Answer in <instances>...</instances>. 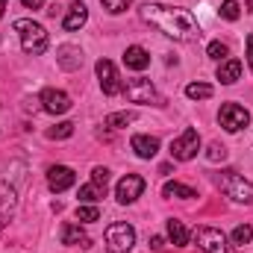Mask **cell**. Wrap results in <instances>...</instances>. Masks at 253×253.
<instances>
[{
  "instance_id": "obj_1",
  "label": "cell",
  "mask_w": 253,
  "mask_h": 253,
  "mask_svg": "<svg viewBox=\"0 0 253 253\" xmlns=\"http://www.w3.org/2000/svg\"><path fill=\"white\" fill-rule=\"evenodd\" d=\"M141 21L153 24L159 33H165L168 39H177V42H191V39L200 36L197 21L186 9H171V6H162V3H144L141 6Z\"/></svg>"
},
{
  "instance_id": "obj_2",
  "label": "cell",
  "mask_w": 253,
  "mask_h": 253,
  "mask_svg": "<svg viewBox=\"0 0 253 253\" xmlns=\"http://www.w3.org/2000/svg\"><path fill=\"white\" fill-rule=\"evenodd\" d=\"M12 27H15V33L21 36V47H24V53L39 56V53L47 50V30H44L42 24H36V21H30V18H18Z\"/></svg>"
},
{
  "instance_id": "obj_3",
  "label": "cell",
  "mask_w": 253,
  "mask_h": 253,
  "mask_svg": "<svg viewBox=\"0 0 253 253\" xmlns=\"http://www.w3.org/2000/svg\"><path fill=\"white\" fill-rule=\"evenodd\" d=\"M221 191L233 197L236 203H251L253 200V183H248L239 171H221Z\"/></svg>"
},
{
  "instance_id": "obj_4",
  "label": "cell",
  "mask_w": 253,
  "mask_h": 253,
  "mask_svg": "<svg viewBox=\"0 0 253 253\" xmlns=\"http://www.w3.org/2000/svg\"><path fill=\"white\" fill-rule=\"evenodd\" d=\"M132 245H135V230L129 224L118 221L106 227V251L109 253H126Z\"/></svg>"
},
{
  "instance_id": "obj_5",
  "label": "cell",
  "mask_w": 253,
  "mask_h": 253,
  "mask_svg": "<svg viewBox=\"0 0 253 253\" xmlns=\"http://www.w3.org/2000/svg\"><path fill=\"white\" fill-rule=\"evenodd\" d=\"M197 150H200V135H197L194 126H186L183 135L171 141V156H174L177 162H189V159H194Z\"/></svg>"
},
{
  "instance_id": "obj_6",
  "label": "cell",
  "mask_w": 253,
  "mask_h": 253,
  "mask_svg": "<svg viewBox=\"0 0 253 253\" xmlns=\"http://www.w3.org/2000/svg\"><path fill=\"white\" fill-rule=\"evenodd\" d=\"M126 100L129 103H162V97L156 94V88H153V83L150 80H144V77H132V80H126Z\"/></svg>"
},
{
  "instance_id": "obj_7",
  "label": "cell",
  "mask_w": 253,
  "mask_h": 253,
  "mask_svg": "<svg viewBox=\"0 0 253 253\" xmlns=\"http://www.w3.org/2000/svg\"><path fill=\"white\" fill-rule=\"evenodd\" d=\"M194 245L203 253H230V245H227L224 233L215 230V227H197L194 230Z\"/></svg>"
},
{
  "instance_id": "obj_8",
  "label": "cell",
  "mask_w": 253,
  "mask_h": 253,
  "mask_svg": "<svg viewBox=\"0 0 253 253\" xmlns=\"http://www.w3.org/2000/svg\"><path fill=\"white\" fill-rule=\"evenodd\" d=\"M218 121H221V126L227 132H239V129H245V126L251 124V112L245 106H239V103H224Z\"/></svg>"
},
{
  "instance_id": "obj_9",
  "label": "cell",
  "mask_w": 253,
  "mask_h": 253,
  "mask_svg": "<svg viewBox=\"0 0 253 253\" xmlns=\"http://www.w3.org/2000/svg\"><path fill=\"white\" fill-rule=\"evenodd\" d=\"M94 71H97V80H100L103 94L115 97V94L124 91V85H121V80H118V71H115V65L109 62V59H100V62L94 65Z\"/></svg>"
},
{
  "instance_id": "obj_10",
  "label": "cell",
  "mask_w": 253,
  "mask_h": 253,
  "mask_svg": "<svg viewBox=\"0 0 253 253\" xmlns=\"http://www.w3.org/2000/svg\"><path fill=\"white\" fill-rule=\"evenodd\" d=\"M39 103H42V109L50 112V115H62V112L71 109V97L65 94L62 88H44V91L39 94Z\"/></svg>"
},
{
  "instance_id": "obj_11",
  "label": "cell",
  "mask_w": 253,
  "mask_h": 253,
  "mask_svg": "<svg viewBox=\"0 0 253 253\" xmlns=\"http://www.w3.org/2000/svg\"><path fill=\"white\" fill-rule=\"evenodd\" d=\"M141 191H144V180L138 177V174H126L124 180L115 186V197H118V203H132V200H138L141 197Z\"/></svg>"
},
{
  "instance_id": "obj_12",
  "label": "cell",
  "mask_w": 253,
  "mask_h": 253,
  "mask_svg": "<svg viewBox=\"0 0 253 253\" xmlns=\"http://www.w3.org/2000/svg\"><path fill=\"white\" fill-rule=\"evenodd\" d=\"M74 183H77V174H74L68 165H53V168L47 171V186H50V191H56V194L68 191Z\"/></svg>"
},
{
  "instance_id": "obj_13",
  "label": "cell",
  "mask_w": 253,
  "mask_h": 253,
  "mask_svg": "<svg viewBox=\"0 0 253 253\" xmlns=\"http://www.w3.org/2000/svg\"><path fill=\"white\" fill-rule=\"evenodd\" d=\"M56 62L62 71H77L80 65H83V50L77 47V44H62L59 50H56Z\"/></svg>"
},
{
  "instance_id": "obj_14",
  "label": "cell",
  "mask_w": 253,
  "mask_h": 253,
  "mask_svg": "<svg viewBox=\"0 0 253 253\" xmlns=\"http://www.w3.org/2000/svg\"><path fill=\"white\" fill-rule=\"evenodd\" d=\"M129 144H132L135 156H141V159H153L159 153V138H153V135H132Z\"/></svg>"
},
{
  "instance_id": "obj_15",
  "label": "cell",
  "mask_w": 253,
  "mask_h": 253,
  "mask_svg": "<svg viewBox=\"0 0 253 253\" xmlns=\"http://www.w3.org/2000/svg\"><path fill=\"white\" fill-rule=\"evenodd\" d=\"M62 245H68V248H88L91 245V239L83 233V227H77V224H65L62 227Z\"/></svg>"
},
{
  "instance_id": "obj_16",
  "label": "cell",
  "mask_w": 253,
  "mask_h": 253,
  "mask_svg": "<svg viewBox=\"0 0 253 253\" xmlns=\"http://www.w3.org/2000/svg\"><path fill=\"white\" fill-rule=\"evenodd\" d=\"M85 21H88V9H85V3H71V9H68V15H65V21H62V27L74 33V30H80Z\"/></svg>"
},
{
  "instance_id": "obj_17",
  "label": "cell",
  "mask_w": 253,
  "mask_h": 253,
  "mask_svg": "<svg viewBox=\"0 0 253 253\" xmlns=\"http://www.w3.org/2000/svg\"><path fill=\"white\" fill-rule=\"evenodd\" d=\"M124 62H126V68H132V71H144V68L150 65V53H147L144 47H138V44H132V47H126V53H124Z\"/></svg>"
},
{
  "instance_id": "obj_18",
  "label": "cell",
  "mask_w": 253,
  "mask_h": 253,
  "mask_svg": "<svg viewBox=\"0 0 253 253\" xmlns=\"http://www.w3.org/2000/svg\"><path fill=\"white\" fill-rule=\"evenodd\" d=\"M239 77H242V62H239V59H227V62L218 65V80H221L224 85H233Z\"/></svg>"
},
{
  "instance_id": "obj_19",
  "label": "cell",
  "mask_w": 253,
  "mask_h": 253,
  "mask_svg": "<svg viewBox=\"0 0 253 253\" xmlns=\"http://www.w3.org/2000/svg\"><path fill=\"white\" fill-rule=\"evenodd\" d=\"M168 239H171L177 248H186V245H189V230H186V224L177 221V218H171V221H168Z\"/></svg>"
},
{
  "instance_id": "obj_20",
  "label": "cell",
  "mask_w": 253,
  "mask_h": 253,
  "mask_svg": "<svg viewBox=\"0 0 253 253\" xmlns=\"http://www.w3.org/2000/svg\"><path fill=\"white\" fill-rule=\"evenodd\" d=\"M162 194H165V197H183V200H189V197H197V191L191 189V186H183V183H165Z\"/></svg>"
},
{
  "instance_id": "obj_21",
  "label": "cell",
  "mask_w": 253,
  "mask_h": 253,
  "mask_svg": "<svg viewBox=\"0 0 253 253\" xmlns=\"http://www.w3.org/2000/svg\"><path fill=\"white\" fill-rule=\"evenodd\" d=\"M186 97H191V100H209L212 97V85H206V83H189L186 85Z\"/></svg>"
},
{
  "instance_id": "obj_22",
  "label": "cell",
  "mask_w": 253,
  "mask_h": 253,
  "mask_svg": "<svg viewBox=\"0 0 253 253\" xmlns=\"http://www.w3.org/2000/svg\"><path fill=\"white\" fill-rule=\"evenodd\" d=\"M77 221H83V224L100 221V209H97L94 203H80V206H77Z\"/></svg>"
},
{
  "instance_id": "obj_23",
  "label": "cell",
  "mask_w": 253,
  "mask_h": 253,
  "mask_svg": "<svg viewBox=\"0 0 253 253\" xmlns=\"http://www.w3.org/2000/svg\"><path fill=\"white\" fill-rule=\"evenodd\" d=\"M103 194H106V191H100L94 183H88V186H80V194H77V197H80V203H97Z\"/></svg>"
},
{
  "instance_id": "obj_24",
  "label": "cell",
  "mask_w": 253,
  "mask_h": 253,
  "mask_svg": "<svg viewBox=\"0 0 253 253\" xmlns=\"http://www.w3.org/2000/svg\"><path fill=\"white\" fill-rule=\"evenodd\" d=\"M132 121H135V112H112V115H106V126H115V129L132 124Z\"/></svg>"
},
{
  "instance_id": "obj_25",
  "label": "cell",
  "mask_w": 253,
  "mask_h": 253,
  "mask_svg": "<svg viewBox=\"0 0 253 253\" xmlns=\"http://www.w3.org/2000/svg\"><path fill=\"white\" fill-rule=\"evenodd\" d=\"M233 245H251V239H253V227H248V224H239L236 230H233Z\"/></svg>"
},
{
  "instance_id": "obj_26",
  "label": "cell",
  "mask_w": 253,
  "mask_h": 253,
  "mask_svg": "<svg viewBox=\"0 0 253 253\" xmlns=\"http://www.w3.org/2000/svg\"><path fill=\"white\" fill-rule=\"evenodd\" d=\"M9 206H15V189L6 180H0V209H9Z\"/></svg>"
},
{
  "instance_id": "obj_27",
  "label": "cell",
  "mask_w": 253,
  "mask_h": 253,
  "mask_svg": "<svg viewBox=\"0 0 253 253\" xmlns=\"http://www.w3.org/2000/svg\"><path fill=\"white\" fill-rule=\"evenodd\" d=\"M71 135H74V124L71 121H62V124L47 129V138H71Z\"/></svg>"
},
{
  "instance_id": "obj_28",
  "label": "cell",
  "mask_w": 253,
  "mask_h": 253,
  "mask_svg": "<svg viewBox=\"0 0 253 253\" xmlns=\"http://www.w3.org/2000/svg\"><path fill=\"white\" fill-rule=\"evenodd\" d=\"M239 15H242V9H239L236 0H224V3H221V18H227V21H239Z\"/></svg>"
},
{
  "instance_id": "obj_29",
  "label": "cell",
  "mask_w": 253,
  "mask_h": 253,
  "mask_svg": "<svg viewBox=\"0 0 253 253\" xmlns=\"http://www.w3.org/2000/svg\"><path fill=\"white\" fill-rule=\"evenodd\" d=\"M100 3H103V9H106V12L121 15V12H126V9H129V3H132V0H100Z\"/></svg>"
},
{
  "instance_id": "obj_30",
  "label": "cell",
  "mask_w": 253,
  "mask_h": 253,
  "mask_svg": "<svg viewBox=\"0 0 253 253\" xmlns=\"http://www.w3.org/2000/svg\"><path fill=\"white\" fill-rule=\"evenodd\" d=\"M206 159H209V162H224V159H227V147H224V144H218V141H215V144H209Z\"/></svg>"
},
{
  "instance_id": "obj_31",
  "label": "cell",
  "mask_w": 253,
  "mask_h": 253,
  "mask_svg": "<svg viewBox=\"0 0 253 253\" xmlns=\"http://www.w3.org/2000/svg\"><path fill=\"white\" fill-rule=\"evenodd\" d=\"M91 183L100 191H106V186H109V171H106V168H94V171H91Z\"/></svg>"
},
{
  "instance_id": "obj_32",
  "label": "cell",
  "mask_w": 253,
  "mask_h": 253,
  "mask_svg": "<svg viewBox=\"0 0 253 253\" xmlns=\"http://www.w3.org/2000/svg\"><path fill=\"white\" fill-rule=\"evenodd\" d=\"M206 53H209V56H212V59H218V62H221V59H224V56H227V53H230V47H227V44H224V42H212V44H209V47H206Z\"/></svg>"
},
{
  "instance_id": "obj_33",
  "label": "cell",
  "mask_w": 253,
  "mask_h": 253,
  "mask_svg": "<svg viewBox=\"0 0 253 253\" xmlns=\"http://www.w3.org/2000/svg\"><path fill=\"white\" fill-rule=\"evenodd\" d=\"M150 248H153V251H162V248H165V239H162V236H153V239H150Z\"/></svg>"
},
{
  "instance_id": "obj_34",
  "label": "cell",
  "mask_w": 253,
  "mask_h": 253,
  "mask_svg": "<svg viewBox=\"0 0 253 253\" xmlns=\"http://www.w3.org/2000/svg\"><path fill=\"white\" fill-rule=\"evenodd\" d=\"M248 65H251V71H253V33L248 36Z\"/></svg>"
},
{
  "instance_id": "obj_35",
  "label": "cell",
  "mask_w": 253,
  "mask_h": 253,
  "mask_svg": "<svg viewBox=\"0 0 253 253\" xmlns=\"http://www.w3.org/2000/svg\"><path fill=\"white\" fill-rule=\"evenodd\" d=\"M21 3H24V6H27V9H39V6H42V3H44V0H21Z\"/></svg>"
},
{
  "instance_id": "obj_36",
  "label": "cell",
  "mask_w": 253,
  "mask_h": 253,
  "mask_svg": "<svg viewBox=\"0 0 253 253\" xmlns=\"http://www.w3.org/2000/svg\"><path fill=\"white\" fill-rule=\"evenodd\" d=\"M3 12H6V0H0V18H3Z\"/></svg>"
},
{
  "instance_id": "obj_37",
  "label": "cell",
  "mask_w": 253,
  "mask_h": 253,
  "mask_svg": "<svg viewBox=\"0 0 253 253\" xmlns=\"http://www.w3.org/2000/svg\"><path fill=\"white\" fill-rule=\"evenodd\" d=\"M248 9H251V12H253V0H248Z\"/></svg>"
}]
</instances>
